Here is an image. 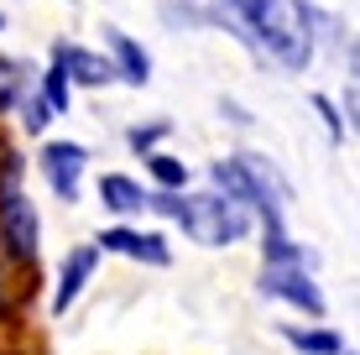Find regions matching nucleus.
<instances>
[{
  "label": "nucleus",
  "mask_w": 360,
  "mask_h": 355,
  "mask_svg": "<svg viewBox=\"0 0 360 355\" xmlns=\"http://www.w3.org/2000/svg\"><path fill=\"white\" fill-rule=\"evenodd\" d=\"M6 188H21V152L0 136V193Z\"/></svg>",
  "instance_id": "nucleus-15"
},
{
  "label": "nucleus",
  "mask_w": 360,
  "mask_h": 355,
  "mask_svg": "<svg viewBox=\"0 0 360 355\" xmlns=\"http://www.w3.org/2000/svg\"><path fill=\"white\" fill-rule=\"evenodd\" d=\"M262 292L292 303V309H303V314H324V292L314 288L308 266H266L262 272Z\"/></svg>",
  "instance_id": "nucleus-4"
},
{
  "label": "nucleus",
  "mask_w": 360,
  "mask_h": 355,
  "mask_svg": "<svg viewBox=\"0 0 360 355\" xmlns=\"http://www.w3.org/2000/svg\"><path fill=\"white\" fill-rule=\"evenodd\" d=\"M94 266H99V246H79V251H68V256H63V272H58V292H53V314H68V309H73V298L89 288Z\"/></svg>",
  "instance_id": "nucleus-7"
},
{
  "label": "nucleus",
  "mask_w": 360,
  "mask_h": 355,
  "mask_svg": "<svg viewBox=\"0 0 360 355\" xmlns=\"http://www.w3.org/2000/svg\"><path fill=\"white\" fill-rule=\"evenodd\" d=\"M152 209H162L167 219H178L198 246H235L251 230L245 204L225 199V193H152Z\"/></svg>",
  "instance_id": "nucleus-2"
},
{
  "label": "nucleus",
  "mask_w": 360,
  "mask_h": 355,
  "mask_svg": "<svg viewBox=\"0 0 360 355\" xmlns=\"http://www.w3.org/2000/svg\"><path fill=\"white\" fill-rule=\"evenodd\" d=\"M288 340L297 350H308V355H345L340 335H329V329H288Z\"/></svg>",
  "instance_id": "nucleus-13"
},
{
  "label": "nucleus",
  "mask_w": 360,
  "mask_h": 355,
  "mask_svg": "<svg viewBox=\"0 0 360 355\" xmlns=\"http://www.w3.org/2000/svg\"><path fill=\"white\" fill-rule=\"evenodd\" d=\"M0 32H6V16H0Z\"/></svg>",
  "instance_id": "nucleus-18"
},
{
  "label": "nucleus",
  "mask_w": 360,
  "mask_h": 355,
  "mask_svg": "<svg viewBox=\"0 0 360 355\" xmlns=\"http://www.w3.org/2000/svg\"><path fill=\"white\" fill-rule=\"evenodd\" d=\"M99 251H120V256H131V262H146V266H167L172 262V251H167V240L162 235H141V230H105L99 235Z\"/></svg>",
  "instance_id": "nucleus-8"
},
{
  "label": "nucleus",
  "mask_w": 360,
  "mask_h": 355,
  "mask_svg": "<svg viewBox=\"0 0 360 355\" xmlns=\"http://www.w3.org/2000/svg\"><path fill=\"white\" fill-rule=\"evenodd\" d=\"M214 16L282 68H308L314 58V21L303 0H214Z\"/></svg>",
  "instance_id": "nucleus-1"
},
{
  "label": "nucleus",
  "mask_w": 360,
  "mask_h": 355,
  "mask_svg": "<svg viewBox=\"0 0 360 355\" xmlns=\"http://www.w3.org/2000/svg\"><path fill=\"white\" fill-rule=\"evenodd\" d=\"M345 110H350V120L360 126V47L350 58V89H345Z\"/></svg>",
  "instance_id": "nucleus-17"
},
{
  "label": "nucleus",
  "mask_w": 360,
  "mask_h": 355,
  "mask_svg": "<svg viewBox=\"0 0 360 355\" xmlns=\"http://www.w3.org/2000/svg\"><path fill=\"white\" fill-rule=\"evenodd\" d=\"M0 256L11 266H32L37 262V209L21 188L0 193Z\"/></svg>",
  "instance_id": "nucleus-3"
},
{
  "label": "nucleus",
  "mask_w": 360,
  "mask_h": 355,
  "mask_svg": "<svg viewBox=\"0 0 360 355\" xmlns=\"http://www.w3.org/2000/svg\"><path fill=\"white\" fill-rule=\"evenodd\" d=\"M53 58L68 68V79L89 84V89H99V84H110V79H115L110 58H99V53H89V47H79V42H58V47H53Z\"/></svg>",
  "instance_id": "nucleus-9"
},
{
  "label": "nucleus",
  "mask_w": 360,
  "mask_h": 355,
  "mask_svg": "<svg viewBox=\"0 0 360 355\" xmlns=\"http://www.w3.org/2000/svg\"><path fill=\"white\" fill-rule=\"evenodd\" d=\"M162 136H167V120H146V126H131V136H126V141L136 146V152H152V146L162 141Z\"/></svg>",
  "instance_id": "nucleus-16"
},
{
  "label": "nucleus",
  "mask_w": 360,
  "mask_h": 355,
  "mask_svg": "<svg viewBox=\"0 0 360 355\" xmlns=\"http://www.w3.org/2000/svg\"><path fill=\"white\" fill-rule=\"evenodd\" d=\"M105 42H110V68H115L120 84H131V89H141L146 79H152V58H146V47L126 37L120 27H105Z\"/></svg>",
  "instance_id": "nucleus-6"
},
{
  "label": "nucleus",
  "mask_w": 360,
  "mask_h": 355,
  "mask_svg": "<svg viewBox=\"0 0 360 355\" xmlns=\"http://www.w3.org/2000/svg\"><path fill=\"white\" fill-rule=\"evenodd\" d=\"M146 167H152V178L162 183V193H178L183 183H188V167H183L178 157H162V152H152V157H146Z\"/></svg>",
  "instance_id": "nucleus-14"
},
{
  "label": "nucleus",
  "mask_w": 360,
  "mask_h": 355,
  "mask_svg": "<svg viewBox=\"0 0 360 355\" xmlns=\"http://www.w3.org/2000/svg\"><path fill=\"white\" fill-rule=\"evenodd\" d=\"M21 100H27V73H21L16 58L0 53V115H6V110H16Z\"/></svg>",
  "instance_id": "nucleus-12"
},
{
  "label": "nucleus",
  "mask_w": 360,
  "mask_h": 355,
  "mask_svg": "<svg viewBox=\"0 0 360 355\" xmlns=\"http://www.w3.org/2000/svg\"><path fill=\"white\" fill-rule=\"evenodd\" d=\"M68 84H73V79H68V68L53 58V63H47V73H42V89H37V100L47 105V115H63V110H68V100H73Z\"/></svg>",
  "instance_id": "nucleus-11"
},
{
  "label": "nucleus",
  "mask_w": 360,
  "mask_h": 355,
  "mask_svg": "<svg viewBox=\"0 0 360 355\" xmlns=\"http://www.w3.org/2000/svg\"><path fill=\"white\" fill-rule=\"evenodd\" d=\"M84 162H89V152H84L79 141H47L42 146V173L47 183H53V193L63 204L79 199V173H84Z\"/></svg>",
  "instance_id": "nucleus-5"
},
{
  "label": "nucleus",
  "mask_w": 360,
  "mask_h": 355,
  "mask_svg": "<svg viewBox=\"0 0 360 355\" xmlns=\"http://www.w3.org/2000/svg\"><path fill=\"white\" fill-rule=\"evenodd\" d=\"M99 199H105L115 214H141L146 204H152V193H146L136 178H126V173H105L99 178Z\"/></svg>",
  "instance_id": "nucleus-10"
}]
</instances>
